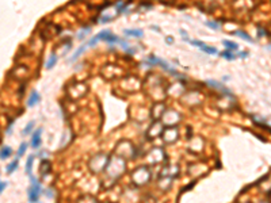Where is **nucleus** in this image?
Instances as JSON below:
<instances>
[{
	"instance_id": "24",
	"label": "nucleus",
	"mask_w": 271,
	"mask_h": 203,
	"mask_svg": "<svg viewBox=\"0 0 271 203\" xmlns=\"http://www.w3.org/2000/svg\"><path fill=\"white\" fill-rule=\"evenodd\" d=\"M165 41H167V43H172V42H173V39H172L171 37H170V38L167 37V38H165Z\"/></svg>"
},
{
	"instance_id": "21",
	"label": "nucleus",
	"mask_w": 271,
	"mask_h": 203,
	"mask_svg": "<svg viewBox=\"0 0 271 203\" xmlns=\"http://www.w3.org/2000/svg\"><path fill=\"white\" fill-rule=\"evenodd\" d=\"M98 41H99V39H98V37H94V38H92V39H89L88 42H87V46H94L95 43L98 42Z\"/></svg>"
},
{
	"instance_id": "5",
	"label": "nucleus",
	"mask_w": 271,
	"mask_h": 203,
	"mask_svg": "<svg viewBox=\"0 0 271 203\" xmlns=\"http://www.w3.org/2000/svg\"><path fill=\"white\" fill-rule=\"evenodd\" d=\"M207 84H209V85H211V87H214L216 89H220V91L225 92V94H230L229 89H226L224 85H221L220 83H217V81H214V80H207Z\"/></svg>"
},
{
	"instance_id": "10",
	"label": "nucleus",
	"mask_w": 271,
	"mask_h": 203,
	"mask_svg": "<svg viewBox=\"0 0 271 203\" xmlns=\"http://www.w3.org/2000/svg\"><path fill=\"white\" fill-rule=\"evenodd\" d=\"M232 34H235V35H237V37H240L241 39H244V41H248V42H252V38L249 37L247 32H244V31H241V30H237V31H235V32H232Z\"/></svg>"
},
{
	"instance_id": "9",
	"label": "nucleus",
	"mask_w": 271,
	"mask_h": 203,
	"mask_svg": "<svg viewBox=\"0 0 271 203\" xmlns=\"http://www.w3.org/2000/svg\"><path fill=\"white\" fill-rule=\"evenodd\" d=\"M222 43H224V46L226 49H229V50H237L238 49V45L236 42H232V41H228V39H224L222 41Z\"/></svg>"
},
{
	"instance_id": "13",
	"label": "nucleus",
	"mask_w": 271,
	"mask_h": 203,
	"mask_svg": "<svg viewBox=\"0 0 271 203\" xmlns=\"http://www.w3.org/2000/svg\"><path fill=\"white\" fill-rule=\"evenodd\" d=\"M33 160H34V157H33V156H29V158H27V162H26V172H27V175H29V176H31Z\"/></svg>"
},
{
	"instance_id": "22",
	"label": "nucleus",
	"mask_w": 271,
	"mask_h": 203,
	"mask_svg": "<svg viewBox=\"0 0 271 203\" xmlns=\"http://www.w3.org/2000/svg\"><path fill=\"white\" fill-rule=\"evenodd\" d=\"M5 187H7V183H4V181H0V194L3 192V189H5Z\"/></svg>"
},
{
	"instance_id": "18",
	"label": "nucleus",
	"mask_w": 271,
	"mask_h": 203,
	"mask_svg": "<svg viewBox=\"0 0 271 203\" xmlns=\"http://www.w3.org/2000/svg\"><path fill=\"white\" fill-rule=\"evenodd\" d=\"M104 41H106V42H108V43H114V42H119V39H118V38H117V37H115V35H114V34H110V35H108V37H107V38H106V39H104Z\"/></svg>"
},
{
	"instance_id": "7",
	"label": "nucleus",
	"mask_w": 271,
	"mask_h": 203,
	"mask_svg": "<svg viewBox=\"0 0 271 203\" xmlns=\"http://www.w3.org/2000/svg\"><path fill=\"white\" fill-rule=\"evenodd\" d=\"M11 153H12V150H11L10 146H3L2 150H0V158H8V157L11 156Z\"/></svg>"
},
{
	"instance_id": "3",
	"label": "nucleus",
	"mask_w": 271,
	"mask_h": 203,
	"mask_svg": "<svg viewBox=\"0 0 271 203\" xmlns=\"http://www.w3.org/2000/svg\"><path fill=\"white\" fill-rule=\"evenodd\" d=\"M39 99H41L39 94H38L37 91H33L31 95H30V97L27 99V107H33V106H35L38 102H39Z\"/></svg>"
},
{
	"instance_id": "15",
	"label": "nucleus",
	"mask_w": 271,
	"mask_h": 203,
	"mask_svg": "<svg viewBox=\"0 0 271 203\" xmlns=\"http://www.w3.org/2000/svg\"><path fill=\"white\" fill-rule=\"evenodd\" d=\"M16 168H18V158H15L10 165H8V167H7V172L8 173H12L16 169Z\"/></svg>"
},
{
	"instance_id": "2",
	"label": "nucleus",
	"mask_w": 271,
	"mask_h": 203,
	"mask_svg": "<svg viewBox=\"0 0 271 203\" xmlns=\"http://www.w3.org/2000/svg\"><path fill=\"white\" fill-rule=\"evenodd\" d=\"M41 133H42V129H38V130H35V133L33 134V140H31V146L33 148H35L37 149L38 146L41 145Z\"/></svg>"
},
{
	"instance_id": "23",
	"label": "nucleus",
	"mask_w": 271,
	"mask_h": 203,
	"mask_svg": "<svg viewBox=\"0 0 271 203\" xmlns=\"http://www.w3.org/2000/svg\"><path fill=\"white\" fill-rule=\"evenodd\" d=\"M248 56V51H241L240 54H238V57H241V58H244V57Z\"/></svg>"
},
{
	"instance_id": "4",
	"label": "nucleus",
	"mask_w": 271,
	"mask_h": 203,
	"mask_svg": "<svg viewBox=\"0 0 271 203\" xmlns=\"http://www.w3.org/2000/svg\"><path fill=\"white\" fill-rule=\"evenodd\" d=\"M123 34H126V35H130V37H136V38H142L144 37V31L142 30H140V29H133V30H130V29H126V30H123Z\"/></svg>"
},
{
	"instance_id": "19",
	"label": "nucleus",
	"mask_w": 271,
	"mask_h": 203,
	"mask_svg": "<svg viewBox=\"0 0 271 203\" xmlns=\"http://www.w3.org/2000/svg\"><path fill=\"white\" fill-rule=\"evenodd\" d=\"M33 127H34V121H31L26 127H24L23 134H30V133H31V129H33Z\"/></svg>"
},
{
	"instance_id": "1",
	"label": "nucleus",
	"mask_w": 271,
	"mask_h": 203,
	"mask_svg": "<svg viewBox=\"0 0 271 203\" xmlns=\"http://www.w3.org/2000/svg\"><path fill=\"white\" fill-rule=\"evenodd\" d=\"M27 194H29V200L31 203H37L38 198H39L41 194V183L37 181L35 179H33V186L27 189Z\"/></svg>"
},
{
	"instance_id": "14",
	"label": "nucleus",
	"mask_w": 271,
	"mask_h": 203,
	"mask_svg": "<svg viewBox=\"0 0 271 203\" xmlns=\"http://www.w3.org/2000/svg\"><path fill=\"white\" fill-rule=\"evenodd\" d=\"M201 50H203L205 53H207V54H216V53H217V49H216V48H211V46H206V45H203L202 48H201Z\"/></svg>"
},
{
	"instance_id": "17",
	"label": "nucleus",
	"mask_w": 271,
	"mask_h": 203,
	"mask_svg": "<svg viewBox=\"0 0 271 203\" xmlns=\"http://www.w3.org/2000/svg\"><path fill=\"white\" fill-rule=\"evenodd\" d=\"M26 149H27V143L26 142H23L20 146H19V150H18V158L19 157H22L24 154V152H26Z\"/></svg>"
},
{
	"instance_id": "20",
	"label": "nucleus",
	"mask_w": 271,
	"mask_h": 203,
	"mask_svg": "<svg viewBox=\"0 0 271 203\" xmlns=\"http://www.w3.org/2000/svg\"><path fill=\"white\" fill-rule=\"evenodd\" d=\"M206 26L210 27V29H213V30H218L220 29V24L217 23V22H206Z\"/></svg>"
},
{
	"instance_id": "12",
	"label": "nucleus",
	"mask_w": 271,
	"mask_h": 203,
	"mask_svg": "<svg viewBox=\"0 0 271 203\" xmlns=\"http://www.w3.org/2000/svg\"><path fill=\"white\" fill-rule=\"evenodd\" d=\"M220 56L222 57V58H225V60H229V61H232V60H235L236 58V54H233L232 51H229V50H226V51H222Z\"/></svg>"
},
{
	"instance_id": "6",
	"label": "nucleus",
	"mask_w": 271,
	"mask_h": 203,
	"mask_svg": "<svg viewBox=\"0 0 271 203\" xmlns=\"http://www.w3.org/2000/svg\"><path fill=\"white\" fill-rule=\"evenodd\" d=\"M50 171V162L48 161V160H42V162H41V167H39V172L41 175L45 176L46 173Z\"/></svg>"
},
{
	"instance_id": "11",
	"label": "nucleus",
	"mask_w": 271,
	"mask_h": 203,
	"mask_svg": "<svg viewBox=\"0 0 271 203\" xmlns=\"http://www.w3.org/2000/svg\"><path fill=\"white\" fill-rule=\"evenodd\" d=\"M56 62H57V56L56 54H51V56L49 57L48 62H46V68H48V69H51V68L56 65Z\"/></svg>"
},
{
	"instance_id": "25",
	"label": "nucleus",
	"mask_w": 271,
	"mask_h": 203,
	"mask_svg": "<svg viewBox=\"0 0 271 203\" xmlns=\"http://www.w3.org/2000/svg\"><path fill=\"white\" fill-rule=\"evenodd\" d=\"M152 30H154V31H160V29H159V27H156V26H152Z\"/></svg>"
},
{
	"instance_id": "8",
	"label": "nucleus",
	"mask_w": 271,
	"mask_h": 203,
	"mask_svg": "<svg viewBox=\"0 0 271 203\" xmlns=\"http://www.w3.org/2000/svg\"><path fill=\"white\" fill-rule=\"evenodd\" d=\"M86 48H87V43H86V45H83V46H80V48H79V49H77V50H76V51H75V54H73V56H72V57H70V58H69V60H68V61H69V62H70V61H75V60H77V58H79V57H80V54H81V53H83V51H84V50H86Z\"/></svg>"
},
{
	"instance_id": "16",
	"label": "nucleus",
	"mask_w": 271,
	"mask_h": 203,
	"mask_svg": "<svg viewBox=\"0 0 271 203\" xmlns=\"http://www.w3.org/2000/svg\"><path fill=\"white\" fill-rule=\"evenodd\" d=\"M110 34H111L110 30H103V31H100L99 34L96 35V37H98V39H106V38H107Z\"/></svg>"
}]
</instances>
